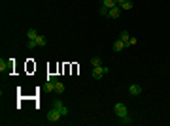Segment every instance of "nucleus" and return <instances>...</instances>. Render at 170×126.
I'll list each match as a JSON object with an SVG mask.
<instances>
[{
  "mask_svg": "<svg viewBox=\"0 0 170 126\" xmlns=\"http://www.w3.org/2000/svg\"><path fill=\"white\" fill-rule=\"evenodd\" d=\"M121 12H123V9H121L119 6H115V8H112L110 12H108V17H112V19H117V17L121 15Z\"/></svg>",
  "mask_w": 170,
  "mask_h": 126,
  "instance_id": "423d86ee",
  "label": "nucleus"
},
{
  "mask_svg": "<svg viewBox=\"0 0 170 126\" xmlns=\"http://www.w3.org/2000/svg\"><path fill=\"white\" fill-rule=\"evenodd\" d=\"M53 107H55L61 115H63V117H66V115H68V107H66V105L61 102V100H55V102H53Z\"/></svg>",
  "mask_w": 170,
  "mask_h": 126,
  "instance_id": "20e7f679",
  "label": "nucleus"
},
{
  "mask_svg": "<svg viewBox=\"0 0 170 126\" xmlns=\"http://www.w3.org/2000/svg\"><path fill=\"white\" fill-rule=\"evenodd\" d=\"M113 113H115V117H119V119L127 117V115H128L127 105H125V104H121V102H117L115 105H113Z\"/></svg>",
  "mask_w": 170,
  "mask_h": 126,
  "instance_id": "f257e3e1",
  "label": "nucleus"
},
{
  "mask_svg": "<svg viewBox=\"0 0 170 126\" xmlns=\"http://www.w3.org/2000/svg\"><path fill=\"white\" fill-rule=\"evenodd\" d=\"M27 38H28V40H36V38H38V32H36L34 28H30L28 32H27Z\"/></svg>",
  "mask_w": 170,
  "mask_h": 126,
  "instance_id": "9b49d317",
  "label": "nucleus"
},
{
  "mask_svg": "<svg viewBox=\"0 0 170 126\" xmlns=\"http://www.w3.org/2000/svg\"><path fill=\"white\" fill-rule=\"evenodd\" d=\"M91 64H93V66H100L102 62H100V58H98V57H93V58H91Z\"/></svg>",
  "mask_w": 170,
  "mask_h": 126,
  "instance_id": "2eb2a0df",
  "label": "nucleus"
},
{
  "mask_svg": "<svg viewBox=\"0 0 170 126\" xmlns=\"http://www.w3.org/2000/svg\"><path fill=\"white\" fill-rule=\"evenodd\" d=\"M108 12H110V9L104 8V6H100V8H98V13H100V15H104V17H108Z\"/></svg>",
  "mask_w": 170,
  "mask_h": 126,
  "instance_id": "4468645a",
  "label": "nucleus"
},
{
  "mask_svg": "<svg viewBox=\"0 0 170 126\" xmlns=\"http://www.w3.org/2000/svg\"><path fill=\"white\" fill-rule=\"evenodd\" d=\"M115 2H117V6H119V4H121V2H123V0H115Z\"/></svg>",
  "mask_w": 170,
  "mask_h": 126,
  "instance_id": "6ab92c4d",
  "label": "nucleus"
},
{
  "mask_svg": "<svg viewBox=\"0 0 170 126\" xmlns=\"http://www.w3.org/2000/svg\"><path fill=\"white\" fill-rule=\"evenodd\" d=\"M142 92V87H140V85H131V87H128V94H131V96H138V94H140Z\"/></svg>",
  "mask_w": 170,
  "mask_h": 126,
  "instance_id": "39448f33",
  "label": "nucleus"
},
{
  "mask_svg": "<svg viewBox=\"0 0 170 126\" xmlns=\"http://www.w3.org/2000/svg\"><path fill=\"white\" fill-rule=\"evenodd\" d=\"M123 49H125V43H123L121 40H115V43H113V51L119 53V51H123Z\"/></svg>",
  "mask_w": 170,
  "mask_h": 126,
  "instance_id": "6e6552de",
  "label": "nucleus"
},
{
  "mask_svg": "<svg viewBox=\"0 0 170 126\" xmlns=\"http://www.w3.org/2000/svg\"><path fill=\"white\" fill-rule=\"evenodd\" d=\"M27 47H28V49H34V47H38V43H36V40H28Z\"/></svg>",
  "mask_w": 170,
  "mask_h": 126,
  "instance_id": "dca6fc26",
  "label": "nucleus"
},
{
  "mask_svg": "<svg viewBox=\"0 0 170 126\" xmlns=\"http://www.w3.org/2000/svg\"><path fill=\"white\" fill-rule=\"evenodd\" d=\"M132 6H134V2H132V0H123V2L119 4V8L123 9V12H127V9H132Z\"/></svg>",
  "mask_w": 170,
  "mask_h": 126,
  "instance_id": "0eeeda50",
  "label": "nucleus"
},
{
  "mask_svg": "<svg viewBox=\"0 0 170 126\" xmlns=\"http://www.w3.org/2000/svg\"><path fill=\"white\" fill-rule=\"evenodd\" d=\"M134 43H136V38H131V40L127 42V45H125V47H132Z\"/></svg>",
  "mask_w": 170,
  "mask_h": 126,
  "instance_id": "a211bd4d",
  "label": "nucleus"
},
{
  "mask_svg": "<svg viewBox=\"0 0 170 126\" xmlns=\"http://www.w3.org/2000/svg\"><path fill=\"white\" fill-rule=\"evenodd\" d=\"M61 119H63V115L57 111L55 107H51L49 111H47V120H49V122H59Z\"/></svg>",
  "mask_w": 170,
  "mask_h": 126,
  "instance_id": "7ed1b4c3",
  "label": "nucleus"
},
{
  "mask_svg": "<svg viewBox=\"0 0 170 126\" xmlns=\"http://www.w3.org/2000/svg\"><path fill=\"white\" fill-rule=\"evenodd\" d=\"M102 6L108 8V9H112V8L117 6V2H115V0H102Z\"/></svg>",
  "mask_w": 170,
  "mask_h": 126,
  "instance_id": "1a4fd4ad",
  "label": "nucleus"
},
{
  "mask_svg": "<svg viewBox=\"0 0 170 126\" xmlns=\"http://www.w3.org/2000/svg\"><path fill=\"white\" fill-rule=\"evenodd\" d=\"M36 43H38V47H44V45H45V38L38 34V38H36Z\"/></svg>",
  "mask_w": 170,
  "mask_h": 126,
  "instance_id": "ddd939ff",
  "label": "nucleus"
},
{
  "mask_svg": "<svg viewBox=\"0 0 170 126\" xmlns=\"http://www.w3.org/2000/svg\"><path fill=\"white\" fill-rule=\"evenodd\" d=\"M108 73V68L106 66H102V64H100V66H93V77H95V79H102V77H104V75Z\"/></svg>",
  "mask_w": 170,
  "mask_h": 126,
  "instance_id": "f03ea898",
  "label": "nucleus"
},
{
  "mask_svg": "<svg viewBox=\"0 0 170 126\" xmlns=\"http://www.w3.org/2000/svg\"><path fill=\"white\" fill-rule=\"evenodd\" d=\"M121 124H132V119L127 115V117H123V119H121Z\"/></svg>",
  "mask_w": 170,
  "mask_h": 126,
  "instance_id": "f3484780",
  "label": "nucleus"
},
{
  "mask_svg": "<svg viewBox=\"0 0 170 126\" xmlns=\"http://www.w3.org/2000/svg\"><path fill=\"white\" fill-rule=\"evenodd\" d=\"M55 92H57V94H63V92H64V85L61 83L59 79L55 81Z\"/></svg>",
  "mask_w": 170,
  "mask_h": 126,
  "instance_id": "9d476101",
  "label": "nucleus"
},
{
  "mask_svg": "<svg viewBox=\"0 0 170 126\" xmlns=\"http://www.w3.org/2000/svg\"><path fill=\"white\" fill-rule=\"evenodd\" d=\"M119 40H121V42L127 45V42L131 40V36H128V32H121V34H119Z\"/></svg>",
  "mask_w": 170,
  "mask_h": 126,
  "instance_id": "f8f14e48",
  "label": "nucleus"
}]
</instances>
